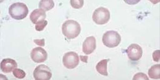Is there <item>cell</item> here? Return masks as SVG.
I'll return each mask as SVG.
<instances>
[{
	"mask_svg": "<svg viewBox=\"0 0 160 80\" xmlns=\"http://www.w3.org/2000/svg\"><path fill=\"white\" fill-rule=\"evenodd\" d=\"M153 60L155 62H158L160 60V50H157L153 54Z\"/></svg>",
	"mask_w": 160,
	"mask_h": 80,
	"instance_id": "19",
	"label": "cell"
},
{
	"mask_svg": "<svg viewBox=\"0 0 160 80\" xmlns=\"http://www.w3.org/2000/svg\"><path fill=\"white\" fill-rule=\"evenodd\" d=\"M79 56L74 51H69L65 54L62 58V63L67 69H73L79 64Z\"/></svg>",
	"mask_w": 160,
	"mask_h": 80,
	"instance_id": "6",
	"label": "cell"
},
{
	"mask_svg": "<svg viewBox=\"0 0 160 80\" xmlns=\"http://www.w3.org/2000/svg\"><path fill=\"white\" fill-rule=\"evenodd\" d=\"M111 15L109 10L104 7H100L95 10L93 13V21L99 25L107 24L110 19Z\"/></svg>",
	"mask_w": 160,
	"mask_h": 80,
	"instance_id": "4",
	"label": "cell"
},
{
	"mask_svg": "<svg viewBox=\"0 0 160 80\" xmlns=\"http://www.w3.org/2000/svg\"><path fill=\"white\" fill-rule=\"evenodd\" d=\"M48 24L47 21H44L43 22H41L40 24H37L35 26V30L37 31H41L43 30L44 28L46 27Z\"/></svg>",
	"mask_w": 160,
	"mask_h": 80,
	"instance_id": "18",
	"label": "cell"
},
{
	"mask_svg": "<svg viewBox=\"0 0 160 80\" xmlns=\"http://www.w3.org/2000/svg\"><path fill=\"white\" fill-rule=\"evenodd\" d=\"M160 64H156L152 66L148 72L149 78L152 79H160Z\"/></svg>",
	"mask_w": 160,
	"mask_h": 80,
	"instance_id": "13",
	"label": "cell"
},
{
	"mask_svg": "<svg viewBox=\"0 0 160 80\" xmlns=\"http://www.w3.org/2000/svg\"><path fill=\"white\" fill-rule=\"evenodd\" d=\"M102 41L104 45L108 47H116L121 42V37L117 31H108L103 35Z\"/></svg>",
	"mask_w": 160,
	"mask_h": 80,
	"instance_id": "3",
	"label": "cell"
},
{
	"mask_svg": "<svg viewBox=\"0 0 160 80\" xmlns=\"http://www.w3.org/2000/svg\"><path fill=\"white\" fill-rule=\"evenodd\" d=\"M33 76L36 80H49L52 77V72L49 67L42 64L35 68Z\"/></svg>",
	"mask_w": 160,
	"mask_h": 80,
	"instance_id": "5",
	"label": "cell"
},
{
	"mask_svg": "<svg viewBox=\"0 0 160 80\" xmlns=\"http://www.w3.org/2000/svg\"><path fill=\"white\" fill-rule=\"evenodd\" d=\"M80 58H81V60H82L83 62H85V63H88V57L83 56H80Z\"/></svg>",
	"mask_w": 160,
	"mask_h": 80,
	"instance_id": "21",
	"label": "cell"
},
{
	"mask_svg": "<svg viewBox=\"0 0 160 80\" xmlns=\"http://www.w3.org/2000/svg\"><path fill=\"white\" fill-rule=\"evenodd\" d=\"M13 74L15 78L18 79H22L26 77V73L23 70L17 68L13 71Z\"/></svg>",
	"mask_w": 160,
	"mask_h": 80,
	"instance_id": "15",
	"label": "cell"
},
{
	"mask_svg": "<svg viewBox=\"0 0 160 80\" xmlns=\"http://www.w3.org/2000/svg\"><path fill=\"white\" fill-rule=\"evenodd\" d=\"M126 51L129 58L132 61L139 60L142 55V49L138 44H131L128 47Z\"/></svg>",
	"mask_w": 160,
	"mask_h": 80,
	"instance_id": "7",
	"label": "cell"
},
{
	"mask_svg": "<svg viewBox=\"0 0 160 80\" xmlns=\"http://www.w3.org/2000/svg\"><path fill=\"white\" fill-rule=\"evenodd\" d=\"M31 57L33 62L40 63L45 62L48 58L47 51L42 47H36L32 51Z\"/></svg>",
	"mask_w": 160,
	"mask_h": 80,
	"instance_id": "8",
	"label": "cell"
},
{
	"mask_svg": "<svg viewBox=\"0 0 160 80\" xmlns=\"http://www.w3.org/2000/svg\"><path fill=\"white\" fill-rule=\"evenodd\" d=\"M96 48V40L93 36L89 37L83 43L82 51L86 55L91 54Z\"/></svg>",
	"mask_w": 160,
	"mask_h": 80,
	"instance_id": "9",
	"label": "cell"
},
{
	"mask_svg": "<svg viewBox=\"0 0 160 80\" xmlns=\"http://www.w3.org/2000/svg\"><path fill=\"white\" fill-rule=\"evenodd\" d=\"M46 12L41 9H37L32 12L30 15V19L33 24H40L43 22L46 18Z\"/></svg>",
	"mask_w": 160,
	"mask_h": 80,
	"instance_id": "11",
	"label": "cell"
},
{
	"mask_svg": "<svg viewBox=\"0 0 160 80\" xmlns=\"http://www.w3.org/2000/svg\"><path fill=\"white\" fill-rule=\"evenodd\" d=\"M108 60H102L99 62L96 66V69L97 72L100 74L105 76H108V63L109 61Z\"/></svg>",
	"mask_w": 160,
	"mask_h": 80,
	"instance_id": "12",
	"label": "cell"
},
{
	"mask_svg": "<svg viewBox=\"0 0 160 80\" xmlns=\"http://www.w3.org/2000/svg\"><path fill=\"white\" fill-rule=\"evenodd\" d=\"M81 26L78 22L73 20L66 21L62 26V33L69 39L77 38L81 33Z\"/></svg>",
	"mask_w": 160,
	"mask_h": 80,
	"instance_id": "1",
	"label": "cell"
},
{
	"mask_svg": "<svg viewBox=\"0 0 160 80\" xmlns=\"http://www.w3.org/2000/svg\"><path fill=\"white\" fill-rule=\"evenodd\" d=\"M70 2L72 7L76 9H81L83 6V0H71Z\"/></svg>",
	"mask_w": 160,
	"mask_h": 80,
	"instance_id": "16",
	"label": "cell"
},
{
	"mask_svg": "<svg viewBox=\"0 0 160 80\" xmlns=\"http://www.w3.org/2000/svg\"><path fill=\"white\" fill-rule=\"evenodd\" d=\"M9 13L13 19L22 20L28 16V9L25 4L17 2L10 6L9 9Z\"/></svg>",
	"mask_w": 160,
	"mask_h": 80,
	"instance_id": "2",
	"label": "cell"
},
{
	"mask_svg": "<svg viewBox=\"0 0 160 80\" xmlns=\"http://www.w3.org/2000/svg\"><path fill=\"white\" fill-rule=\"evenodd\" d=\"M35 43L38 45L41 46L43 47L45 46V41H44V39H35L34 40Z\"/></svg>",
	"mask_w": 160,
	"mask_h": 80,
	"instance_id": "20",
	"label": "cell"
},
{
	"mask_svg": "<svg viewBox=\"0 0 160 80\" xmlns=\"http://www.w3.org/2000/svg\"><path fill=\"white\" fill-rule=\"evenodd\" d=\"M55 6V3L52 0H42L38 5L40 9L45 11H49L52 9Z\"/></svg>",
	"mask_w": 160,
	"mask_h": 80,
	"instance_id": "14",
	"label": "cell"
},
{
	"mask_svg": "<svg viewBox=\"0 0 160 80\" xmlns=\"http://www.w3.org/2000/svg\"><path fill=\"white\" fill-rule=\"evenodd\" d=\"M17 67L16 60L11 58H5L1 63V69L4 73H11Z\"/></svg>",
	"mask_w": 160,
	"mask_h": 80,
	"instance_id": "10",
	"label": "cell"
},
{
	"mask_svg": "<svg viewBox=\"0 0 160 80\" xmlns=\"http://www.w3.org/2000/svg\"><path fill=\"white\" fill-rule=\"evenodd\" d=\"M149 80L148 76L143 73H138L134 75L133 78V80Z\"/></svg>",
	"mask_w": 160,
	"mask_h": 80,
	"instance_id": "17",
	"label": "cell"
}]
</instances>
